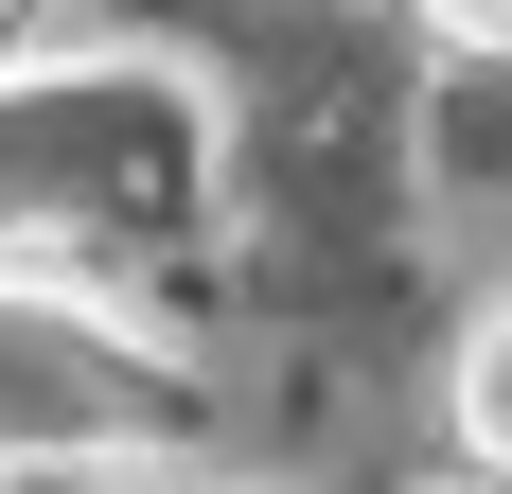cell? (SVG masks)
Here are the masks:
<instances>
[{
    "mask_svg": "<svg viewBox=\"0 0 512 494\" xmlns=\"http://www.w3.org/2000/svg\"><path fill=\"white\" fill-rule=\"evenodd\" d=\"M230 212L212 106L142 53H36L0 71V283L36 300H177Z\"/></svg>",
    "mask_w": 512,
    "mask_h": 494,
    "instance_id": "1",
    "label": "cell"
},
{
    "mask_svg": "<svg viewBox=\"0 0 512 494\" xmlns=\"http://www.w3.org/2000/svg\"><path fill=\"white\" fill-rule=\"evenodd\" d=\"M36 18H53V0H0V71H36Z\"/></svg>",
    "mask_w": 512,
    "mask_h": 494,
    "instance_id": "5",
    "label": "cell"
},
{
    "mask_svg": "<svg viewBox=\"0 0 512 494\" xmlns=\"http://www.w3.org/2000/svg\"><path fill=\"white\" fill-rule=\"evenodd\" d=\"M442 442H460V477L512 494V283L460 318V353H442Z\"/></svg>",
    "mask_w": 512,
    "mask_h": 494,
    "instance_id": "2",
    "label": "cell"
},
{
    "mask_svg": "<svg viewBox=\"0 0 512 494\" xmlns=\"http://www.w3.org/2000/svg\"><path fill=\"white\" fill-rule=\"evenodd\" d=\"M424 53H460V71H512V0H407Z\"/></svg>",
    "mask_w": 512,
    "mask_h": 494,
    "instance_id": "4",
    "label": "cell"
},
{
    "mask_svg": "<svg viewBox=\"0 0 512 494\" xmlns=\"http://www.w3.org/2000/svg\"><path fill=\"white\" fill-rule=\"evenodd\" d=\"M407 494H495V477H407Z\"/></svg>",
    "mask_w": 512,
    "mask_h": 494,
    "instance_id": "6",
    "label": "cell"
},
{
    "mask_svg": "<svg viewBox=\"0 0 512 494\" xmlns=\"http://www.w3.org/2000/svg\"><path fill=\"white\" fill-rule=\"evenodd\" d=\"M0 494H177V477H159L142 442H18V459H0Z\"/></svg>",
    "mask_w": 512,
    "mask_h": 494,
    "instance_id": "3",
    "label": "cell"
}]
</instances>
